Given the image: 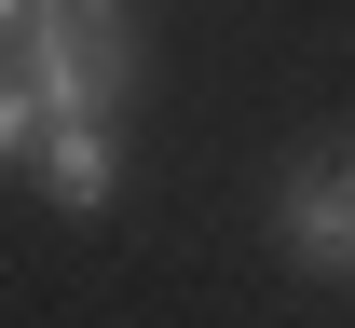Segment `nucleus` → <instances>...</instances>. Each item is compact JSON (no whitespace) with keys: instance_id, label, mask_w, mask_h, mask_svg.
I'll use <instances>...</instances> for the list:
<instances>
[{"instance_id":"1","label":"nucleus","mask_w":355,"mask_h":328,"mask_svg":"<svg viewBox=\"0 0 355 328\" xmlns=\"http://www.w3.org/2000/svg\"><path fill=\"white\" fill-rule=\"evenodd\" d=\"M14 83L42 96V123H110V96L137 83L123 0H42V14H28V42H14Z\"/></svg>"},{"instance_id":"2","label":"nucleus","mask_w":355,"mask_h":328,"mask_svg":"<svg viewBox=\"0 0 355 328\" xmlns=\"http://www.w3.org/2000/svg\"><path fill=\"white\" fill-rule=\"evenodd\" d=\"M273 246L301 274H355V137H328L301 178L273 191Z\"/></svg>"},{"instance_id":"3","label":"nucleus","mask_w":355,"mask_h":328,"mask_svg":"<svg viewBox=\"0 0 355 328\" xmlns=\"http://www.w3.org/2000/svg\"><path fill=\"white\" fill-rule=\"evenodd\" d=\"M28 178H42L69 219H110V191H123V150H110V123H42Z\"/></svg>"},{"instance_id":"4","label":"nucleus","mask_w":355,"mask_h":328,"mask_svg":"<svg viewBox=\"0 0 355 328\" xmlns=\"http://www.w3.org/2000/svg\"><path fill=\"white\" fill-rule=\"evenodd\" d=\"M28 150H42V96L14 83V55H0V164H28Z\"/></svg>"},{"instance_id":"5","label":"nucleus","mask_w":355,"mask_h":328,"mask_svg":"<svg viewBox=\"0 0 355 328\" xmlns=\"http://www.w3.org/2000/svg\"><path fill=\"white\" fill-rule=\"evenodd\" d=\"M14 14H28V0H0V28H14Z\"/></svg>"}]
</instances>
